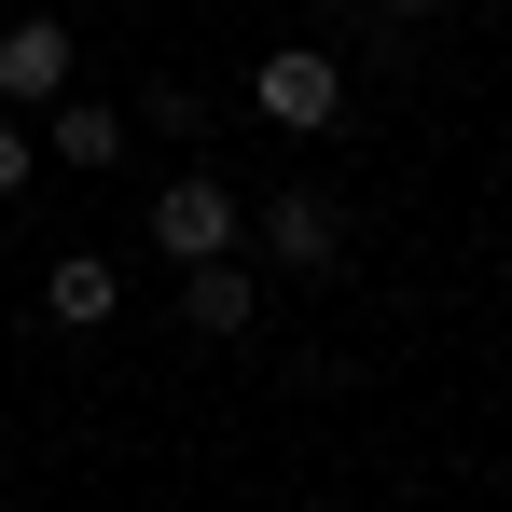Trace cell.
<instances>
[{
    "mask_svg": "<svg viewBox=\"0 0 512 512\" xmlns=\"http://www.w3.org/2000/svg\"><path fill=\"white\" fill-rule=\"evenodd\" d=\"M139 222H153V250H167V263H222V250H250V208H236L208 167H180L167 194L139 208Z\"/></svg>",
    "mask_w": 512,
    "mask_h": 512,
    "instance_id": "obj_1",
    "label": "cell"
},
{
    "mask_svg": "<svg viewBox=\"0 0 512 512\" xmlns=\"http://www.w3.org/2000/svg\"><path fill=\"white\" fill-rule=\"evenodd\" d=\"M250 111L277 125V139H319V125H346V70L319 56V42H277L250 70Z\"/></svg>",
    "mask_w": 512,
    "mask_h": 512,
    "instance_id": "obj_2",
    "label": "cell"
},
{
    "mask_svg": "<svg viewBox=\"0 0 512 512\" xmlns=\"http://www.w3.org/2000/svg\"><path fill=\"white\" fill-rule=\"evenodd\" d=\"M250 236H263V263H291V277H333V263H346V194L291 180V194L250 208Z\"/></svg>",
    "mask_w": 512,
    "mask_h": 512,
    "instance_id": "obj_3",
    "label": "cell"
},
{
    "mask_svg": "<svg viewBox=\"0 0 512 512\" xmlns=\"http://www.w3.org/2000/svg\"><path fill=\"white\" fill-rule=\"evenodd\" d=\"M70 70H84L70 14H14V28H0V97H14V111H56V97H70Z\"/></svg>",
    "mask_w": 512,
    "mask_h": 512,
    "instance_id": "obj_4",
    "label": "cell"
},
{
    "mask_svg": "<svg viewBox=\"0 0 512 512\" xmlns=\"http://www.w3.org/2000/svg\"><path fill=\"white\" fill-rule=\"evenodd\" d=\"M111 305H125V277H111L97 250H56V263H42V319H56V333H97Z\"/></svg>",
    "mask_w": 512,
    "mask_h": 512,
    "instance_id": "obj_5",
    "label": "cell"
},
{
    "mask_svg": "<svg viewBox=\"0 0 512 512\" xmlns=\"http://www.w3.org/2000/svg\"><path fill=\"white\" fill-rule=\"evenodd\" d=\"M180 333H250V250L180 263Z\"/></svg>",
    "mask_w": 512,
    "mask_h": 512,
    "instance_id": "obj_6",
    "label": "cell"
},
{
    "mask_svg": "<svg viewBox=\"0 0 512 512\" xmlns=\"http://www.w3.org/2000/svg\"><path fill=\"white\" fill-rule=\"evenodd\" d=\"M42 139H56L70 167H125V111H111V97H56V125H42Z\"/></svg>",
    "mask_w": 512,
    "mask_h": 512,
    "instance_id": "obj_7",
    "label": "cell"
},
{
    "mask_svg": "<svg viewBox=\"0 0 512 512\" xmlns=\"http://www.w3.org/2000/svg\"><path fill=\"white\" fill-rule=\"evenodd\" d=\"M139 125H167V139H194V125H208V97H194V84H153V97H139Z\"/></svg>",
    "mask_w": 512,
    "mask_h": 512,
    "instance_id": "obj_8",
    "label": "cell"
},
{
    "mask_svg": "<svg viewBox=\"0 0 512 512\" xmlns=\"http://www.w3.org/2000/svg\"><path fill=\"white\" fill-rule=\"evenodd\" d=\"M0 194H28V125L0 111Z\"/></svg>",
    "mask_w": 512,
    "mask_h": 512,
    "instance_id": "obj_9",
    "label": "cell"
},
{
    "mask_svg": "<svg viewBox=\"0 0 512 512\" xmlns=\"http://www.w3.org/2000/svg\"><path fill=\"white\" fill-rule=\"evenodd\" d=\"M388 14H443V0H388Z\"/></svg>",
    "mask_w": 512,
    "mask_h": 512,
    "instance_id": "obj_10",
    "label": "cell"
}]
</instances>
